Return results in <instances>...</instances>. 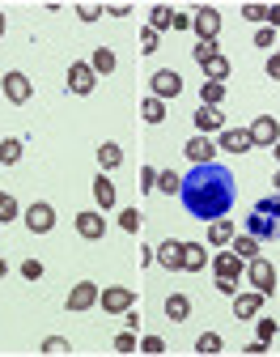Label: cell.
I'll list each match as a JSON object with an SVG mask.
<instances>
[{
	"instance_id": "83f0119b",
	"label": "cell",
	"mask_w": 280,
	"mask_h": 357,
	"mask_svg": "<svg viewBox=\"0 0 280 357\" xmlns=\"http://www.w3.org/2000/svg\"><path fill=\"white\" fill-rule=\"evenodd\" d=\"M200 98H204V107H221V98H225V85H221V81H204Z\"/></svg>"
},
{
	"instance_id": "8992f818",
	"label": "cell",
	"mask_w": 280,
	"mask_h": 357,
	"mask_svg": "<svg viewBox=\"0 0 280 357\" xmlns=\"http://www.w3.org/2000/svg\"><path fill=\"white\" fill-rule=\"evenodd\" d=\"M98 306L107 310V315H123L127 306H136V294H132V289H123V285H111V289H102V294H98Z\"/></svg>"
},
{
	"instance_id": "681fc988",
	"label": "cell",
	"mask_w": 280,
	"mask_h": 357,
	"mask_svg": "<svg viewBox=\"0 0 280 357\" xmlns=\"http://www.w3.org/2000/svg\"><path fill=\"white\" fill-rule=\"evenodd\" d=\"M107 13H111V17H127V13H132V5H107Z\"/></svg>"
},
{
	"instance_id": "8d00e7d4",
	"label": "cell",
	"mask_w": 280,
	"mask_h": 357,
	"mask_svg": "<svg viewBox=\"0 0 280 357\" xmlns=\"http://www.w3.org/2000/svg\"><path fill=\"white\" fill-rule=\"evenodd\" d=\"M157 188L174 196V192H178V174H174V170H157Z\"/></svg>"
},
{
	"instance_id": "3957f363",
	"label": "cell",
	"mask_w": 280,
	"mask_h": 357,
	"mask_svg": "<svg viewBox=\"0 0 280 357\" xmlns=\"http://www.w3.org/2000/svg\"><path fill=\"white\" fill-rule=\"evenodd\" d=\"M247 277H251V285H255L263 298L276 294V264H272V259H263V255L247 259Z\"/></svg>"
},
{
	"instance_id": "9a60e30c",
	"label": "cell",
	"mask_w": 280,
	"mask_h": 357,
	"mask_svg": "<svg viewBox=\"0 0 280 357\" xmlns=\"http://www.w3.org/2000/svg\"><path fill=\"white\" fill-rule=\"evenodd\" d=\"M259 306H263V294H233V315L238 319H255L259 315Z\"/></svg>"
},
{
	"instance_id": "cb8c5ba5",
	"label": "cell",
	"mask_w": 280,
	"mask_h": 357,
	"mask_svg": "<svg viewBox=\"0 0 280 357\" xmlns=\"http://www.w3.org/2000/svg\"><path fill=\"white\" fill-rule=\"evenodd\" d=\"M93 200H98L102 208H111V204H115V183H111L107 174H102V178H93Z\"/></svg>"
},
{
	"instance_id": "6f0895ef",
	"label": "cell",
	"mask_w": 280,
	"mask_h": 357,
	"mask_svg": "<svg viewBox=\"0 0 280 357\" xmlns=\"http://www.w3.org/2000/svg\"><path fill=\"white\" fill-rule=\"evenodd\" d=\"M276 56H280V47H276Z\"/></svg>"
},
{
	"instance_id": "9f6ffc18",
	"label": "cell",
	"mask_w": 280,
	"mask_h": 357,
	"mask_svg": "<svg viewBox=\"0 0 280 357\" xmlns=\"http://www.w3.org/2000/svg\"><path fill=\"white\" fill-rule=\"evenodd\" d=\"M276 192H280V170H276Z\"/></svg>"
},
{
	"instance_id": "277c9868",
	"label": "cell",
	"mask_w": 280,
	"mask_h": 357,
	"mask_svg": "<svg viewBox=\"0 0 280 357\" xmlns=\"http://www.w3.org/2000/svg\"><path fill=\"white\" fill-rule=\"evenodd\" d=\"M26 226H30V234H52L56 230V208L47 200H34L26 208Z\"/></svg>"
},
{
	"instance_id": "d6a6232c",
	"label": "cell",
	"mask_w": 280,
	"mask_h": 357,
	"mask_svg": "<svg viewBox=\"0 0 280 357\" xmlns=\"http://www.w3.org/2000/svg\"><path fill=\"white\" fill-rule=\"evenodd\" d=\"M119 230H123V234H136V230H140V208L119 213Z\"/></svg>"
},
{
	"instance_id": "836d02e7",
	"label": "cell",
	"mask_w": 280,
	"mask_h": 357,
	"mask_svg": "<svg viewBox=\"0 0 280 357\" xmlns=\"http://www.w3.org/2000/svg\"><path fill=\"white\" fill-rule=\"evenodd\" d=\"M221 52H217V38L212 43H196V64H208V60H217Z\"/></svg>"
},
{
	"instance_id": "d4e9b609",
	"label": "cell",
	"mask_w": 280,
	"mask_h": 357,
	"mask_svg": "<svg viewBox=\"0 0 280 357\" xmlns=\"http://www.w3.org/2000/svg\"><path fill=\"white\" fill-rule=\"evenodd\" d=\"M140 115H145V123H162V119H166V102L149 94L145 102H140Z\"/></svg>"
},
{
	"instance_id": "f35d334b",
	"label": "cell",
	"mask_w": 280,
	"mask_h": 357,
	"mask_svg": "<svg viewBox=\"0 0 280 357\" xmlns=\"http://www.w3.org/2000/svg\"><path fill=\"white\" fill-rule=\"evenodd\" d=\"M115 353H136V336H132V328L115 336Z\"/></svg>"
},
{
	"instance_id": "4316f807",
	"label": "cell",
	"mask_w": 280,
	"mask_h": 357,
	"mask_svg": "<svg viewBox=\"0 0 280 357\" xmlns=\"http://www.w3.org/2000/svg\"><path fill=\"white\" fill-rule=\"evenodd\" d=\"M89 68L93 73H115V52L111 47H98V52H93V60H89Z\"/></svg>"
},
{
	"instance_id": "484cf974",
	"label": "cell",
	"mask_w": 280,
	"mask_h": 357,
	"mask_svg": "<svg viewBox=\"0 0 280 357\" xmlns=\"http://www.w3.org/2000/svg\"><path fill=\"white\" fill-rule=\"evenodd\" d=\"M149 26H153V30H170V26H174V9H170V5H153Z\"/></svg>"
},
{
	"instance_id": "74e56055",
	"label": "cell",
	"mask_w": 280,
	"mask_h": 357,
	"mask_svg": "<svg viewBox=\"0 0 280 357\" xmlns=\"http://www.w3.org/2000/svg\"><path fill=\"white\" fill-rule=\"evenodd\" d=\"M77 13H81V22H98V17H102V5L85 0V5H77Z\"/></svg>"
},
{
	"instance_id": "f546056e",
	"label": "cell",
	"mask_w": 280,
	"mask_h": 357,
	"mask_svg": "<svg viewBox=\"0 0 280 357\" xmlns=\"http://www.w3.org/2000/svg\"><path fill=\"white\" fill-rule=\"evenodd\" d=\"M204 73H208V81H221V85H225V77H229V60H225V56H217V60H208V64H204Z\"/></svg>"
},
{
	"instance_id": "f1b7e54d",
	"label": "cell",
	"mask_w": 280,
	"mask_h": 357,
	"mask_svg": "<svg viewBox=\"0 0 280 357\" xmlns=\"http://www.w3.org/2000/svg\"><path fill=\"white\" fill-rule=\"evenodd\" d=\"M22 162V141H0V166H17Z\"/></svg>"
},
{
	"instance_id": "52a82bcc",
	"label": "cell",
	"mask_w": 280,
	"mask_h": 357,
	"mask_svg": "<svg viewBox=\"0 0 280 357\" xmlns=\"http://www.w3.org/2000/svg\"><path fill=\"white\" fill-rule=\"evenodd\" d=\"M149 85H153V98H162V102H166V98H178V94H182V77H178L174 68H157Z\"/></svg>"
},
{
	"instance_id": "e575fe53",
	"label": "cell",
	"mask_w": 280,
	"mask_h": 357,
	"mask_svg": "<svg viewBox=\"0 0 280 357\" xmlns=\"http://www.w3.org/2000/svg\"><path fill=\"white\" fill-rule=\"evenodd\" d=\"M17 217V200L9 192H0V221H13Z\"/></svg>"
},
{
	"instance_id": "7bdbcfd3",
	"label": "cell",
	"mask_w": 280,
	"mask_h": 357,
	"mask_svg": "<svg viewBox=\"0 0 280 357\" xmlns=\"http://www.w3.org/2000/svg\"><path fill=\"white\" fill-rule=\"evenodd\" d=\"M42 353H68V340L64 336H47L42 340Z\"/></svg>"
},
{
	"instance_id": "d6986e66",
	"label": "cell",
	"mask_w": 280,
	"mask_h": 357,
	"mask_svg": "<svg viewBox=\"0 0 280 357\" xmlns=\"http://www.w3.org/2000/svg\"><path fill=\"white\" fill-rule=\"evenodd\" d=\"M204 264H208V251L200 243H182V268H187V273H200Z\"/></svg>"
},
{
	"instance_id": "f6af8a7d",
	"label": "cell",
	"mask_w": 280,
	"mask_h": 357,
	"mask_svg": "<svg viewBox=\"0 0 280 357\" xmlns=\"http://www.w3.org/2000/svg\"><path fill=\"white\" fill-rule=\"evenodd\" d=\"M255 336H259V340H276V319H259Z\"/></svg>"
},
{
	"instance_id": "db71d44e",
	"label": "cell",
	"mask_w": 280,
	"mask_h": 357,
	"mask_svg": "<svg viewBox=\"0 0 280 357\" xmlns=\"http://www.w3.org/2000/svg\"><path fill=\"white\" fill-rule=\"evenodd\" d=\"M5 273H9V264H5V259H0V277H5Z\"/></svg>"
},
{
	"instance_id": "f907efd6",
	"label": "cell",
	"mask_w": 280,
	"mask_h": 357,
	"mask_svg": "<svg viewBox=\"0 0 280 357\" xmlns=\"http://www.w3.org/2000/svg\"><path fill=\"white\" fill-rule=\"evenodd\" d=\"M267 26H272V30L280 26V5H267Z\"/></svg>"
},
{
	"instance_id": "b9f144b4",
	"label": "cell",
	"mask_w": 280,
	"mask_h": 357,
	"mask_svg": "<svg viewBox=\"0 0 280 357\" xmlns=\"http://www.w3.org/2000/svg\"><path fill=\"white\" fill-rule=\"evenodd\" d=\"M272 43H276V30L272 26H259L255 30V47H272Z\"/></svg>"
},
{
	"instance_id": "ee69618b",
	"label": "cell",
	"mask_w": 280,
	"mask_h": 357,
	"mask_svg": "<svg viewBox=\"0 0 280 357\" xmlns=\"http://www.w3.org/2000/svg\"><path fill=\"white\" fill-rule=\"evenodd\" d=\"M140 353H166V340L162 336H145L140 340Z\"/></svg>"
},
{
	"instance_id": "5bb4252c",
	"label": "cell",
	"mask_w": 280,
	"mask_h": 357,
	"mask_svg": "<svg viewBox=\"0 0 280 357\" xmlns=\"http://www.w3.org/2000/svg\"><path fill=\"white\" fill-rule=\"evenodd\" d=\"M196 128H200V137H208V132H225V111L200 107V111H196Z\"/></svg>"
},
{
	"instance_id": "9c48e42d",
	"label": "cell",
	"mask_w": 280,
	"mask_h": 357,
	"mask_svg": "<svg viewBox=\"0 0 280 357\" xmlns=\"http://www.w3.org/2000/svg\"><path fill=\"white\" fill-rule=\"evenodd\" d=\"M93 85H98V73L77 60V64L68 68V89H72V94H93Z\"/></svg>"
},
{
	"instance_id": "bcb514c9",
	"label": "cell",
	"mask_w": 280,
	"mask_h": 357,
	"mask_svg": "<svg viewBox=\"0 0 280 357\" xmlns=\"http://www.w3.org/2000/svg\"><path fill=\"white\" fill-rule=\"evenodd\" d=\"M217 289L233 298V294H238V277H217Z\"/></svg>"
},
{
	"instance_id": "44dd1931",
	"label": "cell",
	"mask_w": 280,
	"mask_h": 357,
	"mask_svg": "<svg viewBox=\"0 0 280 357\" xmlns=\"http://www.w3.org/2000/svg\"><path fill=\"white\" fill-rule=\"evenodd\" d=\"M259 247H263V243H259V238H251V234H233V247H229V251L247 264V259H255V255H259Z\"/></svg>"
},
{
	"instance_id": "60d3db41",
	"label": "cell",
	"mask_w": 280,
	"mask_h": 357,
	"mask_svg": "<svg viewBox=\"0 0 280 357\" xmlns=\"http://www.w3.org/2000/svg\"><path fill=\"white\" fill-rule=\"evenodd\" d=\"M22 277H26V281H42V264H38V259H26V264H22Z\"/></svg>"
},
{
	"instance_id": "ab89813d",
	"label": "cell",
	"mask_w": 280,
	"mask_h": 357,
	"mask_svg": "<svg viewBox=\"0 0 280 357\" xmlns=\"http://www.w3.org/2000/svg\"><path fill=\"white\" fill-rule=\"evenodd\" d=\"M242 17L247 22H267V5H242Z\"/></svg>"
},
{
	"instance_id": "d590c367",
	"label": "cell",
	"mask_w": 280,
	"mask_h": 357,
	"mask_svg": "<svg viewBox=\"0 0 280 357\" xmlns=\"http://www.w3.org/2000/svg\"><path fill=\"white\" fill-rule=\"evenodd\" d=\"M136 183H140V192H153V188H157V170H153V166H140V178H136Z\"/></svg>"
},
{
	"instance_id": "7c38bea8",
	"label": "cell",
	"mask_w": 280,
	"mask_h": 357,
	"mask_svg": "<svg viewBox=\"0 0 280 357\" xmlns=\"http://www.w3.org/2000/svg\"><path fill=\"white\" fill-rule=\"evenodd\" d=\"M5 98L9 102H30V77L26 73H5Z\"/></svg>"
},
{
	"instance_id": "7dc6e473",
	"label": "cell",
	"mask_w": 280,
	"mask_h": 357,
	"mask_svg": "<svg viewBox=\"0 0 280 357\" xmlns=\"http://www.w3.org/2000/svg\"><path fill=\"white\" fill-rule=\"evenodd\" d=\"M247 353H251V357H259V353H267V340H259V336H255V340L247 344Z\"/></svg>"
},
{
	"instance_id": "4dcf8cb0",
	"label": "cell",
	"mask_w": 280,
	"mask_h": 357,
	"mask_svg": "<svg viewBox=\"0 0 280 357\" xmlns=\"http://www.w3.org/2000/svg\"><path fill=\"white\" fill-rule=\"evenodd\" d=\"M196 353H204V357H212V353H221V336H217V332H204V336L196 340Z\"/></svg>"
},
{
	"instance_id": "c3c4849f",
	"label": "cell",
	"mask_w": 280,
	"mask_h": 357,
	"mask_svg": "<svg viewBox=\"0 0 280 357\" xmlns=\"http://www.w3.org/2000/svg\"><path fill=\"white\" fill-rule=\"evenodd\" d=\"M170 30H192V17H187V13H174V26Z\"/></svg>"
},
{
	"instance_id": "11a10c76",
	"label": "cell",
	"mask_w": 280,
	"mask_h": 357,
	"mask_svg": "<svg viewBox=\"0 0 280 357\" xmlns=\"http://www.w3.org/2000/svg\"><path fill=\"white\" fill-rule=\"evenodd\" d=\"M272 149H276V162H280V141H276V145H272Z\"/></svg>"
},
{
	"instance_id": "8fae6325",
	"label": "cell",
	"mask_w": 280,
	"mask_h": 357,
	"mask_svg": "<svg viewBox=\"0 0 280 357\" xmlns=\"http://www.w3.org/2000/svg\"><path fill=\"white\" fill-rule=\"evenodd\" d=\"M247 132H251V141H255V145H276V141H280V128H276L272 115H259Z\"/></svg>"
},
{
	"instance_id": "1f68e13d",
	"label": "cell",
	"mask_w": 280,
	"mask_h": 357,
	"mask_svg": "<svg viewBox=\"0 0 280 357\" xmlns=\"http://www.w3.org/2000/svg\"><path fill=\"white\" fill-rule=\"evenodd\" d=\"M157 47H162V43H157V30L145 26V30H140V56H153Z\"/></svg>"
},
{
	"instance_id": "7a4b0ae2",
	"label": "cell",
	"mask_w": 280,
	"mask_h": 357,
	"mask_svg": "<svg viewBox=\"0 0 280 357\" xmlns=\"http://www.w3.org/2000/svg\"><path fill=\"white\" fill-rule=\"evenodd\" d=\"M247 234L259 238V243H276L280 238V196L255 200V208L247 213Z\"/></svg>"
},
{
	"instance_id": "816d5d0a",
	"label": "cell",
	"mask_w": 280,
	"mask_h": 357,
	"mask_svg": "<svg viewBox=\"0 0 280 357\" xmlns=\"http://www.w3.org/2000/svg\"><path fill=\"white\" fill-rule=\"evenodd\" d=\"M267 77H276V81H280V56H272V60H267Z\"/></svg>"
},
{
	"instance_id": "ac0fdd59",
	"label": "cell",
	"mask_w": 280,
	"mask_h": 357,
	"mask_svg": "<svg viewBox=\"0 0 280 357\" xmlns=\"http://www.w3.org/2000/svg\"><path fill=\"white\" fill-rule=\"evenodd\" d=\"M212 273H217V277H242V259L233 255V251H221V255L212 259Z\"/></svg>"
},
{
	"instance_id": "ba28073f",
	"label": "cell",
	"mask_w": 280,
	"mask_h": 357,
	"mask_svg": "<svg viewBox=\"0 0 280 357\" xmlns=\"http://www.w3.org/2000/svg\"><path fill=\"white\" fill-rule=\"evenodd\" d=\"M98 285H93V281H77L72 285V294H68V310H72V315H81V310H89V306H98Z\"/></svg>"
},
{
	"instance_id": "5b68a950",
	"label": "cell",
	"mask_w": 280,
	"mask_h": 357,
	"mask_svg": "<svg viewBox=\"0 0 280 357\" xmlns=\"http://www.w3.org/2000/svg\"><path fill=\"white\" fill-rule=\"evenodd\" d=\"M192 30L200 34V43H212V38L221 34V13H217L212 5H200V9L192 13Z\"/></svg>"
},
{
	"instance_id": "6da1fadb",
	"label": "cell",
	"mask_w": 280,
	"mask_h": 357,
	"mask_svg": "<svg viewBox=\"0 0 280 357\" xmlns=\"http://www.w3.org/2000/svg\"><path fill=\"white\" fill-rule=\"evenodd\" d=\"M178 200L200 221H221L238 200V174L221 162H200L187 174H178Z\"/></svg>"
},
{
	"instance_id": "603a6c76",
	"label": "cell",
	"mask_w": 280,
	"mask_h": 357,
	"mask_svg": "<svg viewBox=\"0 0 280 357\" xmlns=\"http://www.w3.org/2000/svg\"><path fill=\"white\" fill-rule=\"evenodd\" d=\"M119 162H123V149H119V145H111V141H107V145H98V166H102V174H107V170H115Z\"/></svg>"
},
{
	"instance_id": "e0dca14e",
	"label": "cell",
	"mask_w": 280,
	"mask_h": 357,
	"mask_svg": "<svg viewBox=\"0 0 280 357\" xmlns=\"http://www.w3.org/2000/svg\"><path fill=\"white\" fill-rule=\"evenodd\" d=\"M153 259L162 264V268H170V273H174V268H182V243H174V238H166L157 251H153Z\"/></svg>"
},
{
	"instance_id": "30bf717a",
	"label": "cell",
	"mask_w": 280,
	"mask_h": 357,
	"mask_svg": "<svg viewBox=\"0 0 280 357\" xmlns=\"http://www.w3.org/2000/svg\"><path fill=\"white\" fill-rule=\"evenodd\" d=\"M77 234H81V238H89V243H98V238L107 234L102 213H77Z\"/></svg>"
},
{
	"instance_id": "ffe728a7",
	"label": "cell",
	"mask_w": 280,
	"mask_h": 357,
	"mask_svg": "<svg viewBox=\"0 0 280 357\" xmlns=\"http://www.w3.org/2000/svg\"><path fill=\"white\" fill-rule=\"evenodd\" d=\"M187 315H192V298H187V294H170V298H166V319L182 324Z\"/></svg>"
},
{
	"instance_id": "4fadbf2b",
	"label": "cell",
	"mask_w": 280,
	"mask_h": 357,
	"mask_svg": "<svg viewBox=\"0 0 280 357\" xmlns=\"http://www.w3.org/2000/svg\"><path fill=\"white\" fill-rule=\"evenodd\" d=\"M182 149H187V158H192V166H200V162H217V145H212L208 137H192Z\"/></svg>"
},
{
	"instance_id": "f5cc1de1",
	"label": "cell",
	"mask_w": 280,
	"mask_h": 357,
	"mask_svg": "<svg viewBox=\"0 0 280 357\" xmlns=\"http://www.w3.org/2000/svg\"><path fill=\"white\" fill-rule=\"evenodd\" d=\"M0 38H5V9H0Z\"/></svg>"
},
{
	"instance_id": "7402d4cb",
	"label": "cell",
	"mask_w": 280,
	"mask_h": 357,
	"mask_svg": "<svg viewBox=\"0 0 280 357\" xmlns=\"http://www.w3.org/2000/svg\"><path fill=\"white\" fill-rule=\"evenodd\" d=\"M233 234H238V230H233L225 217H221V221H212V226H208V243H212V247H225V243H233Z\"/></svg>"
},
{
	"instance_id": "2e32d148",
	"label": "cell",
	"mask_w": 280,
	"mask_h": 357,
	"mask_svg": "<svg viewBox=\"0 0 280 357\" xmlns=\"http://www.w3.org/2000/svg\"><path fill=\"white\" fill-rule=\"evenodd\" d=\"M255 141H251V132H242V128H225L221 132V149H229V153H247Z\"/></svg>"
}]
</instances>
